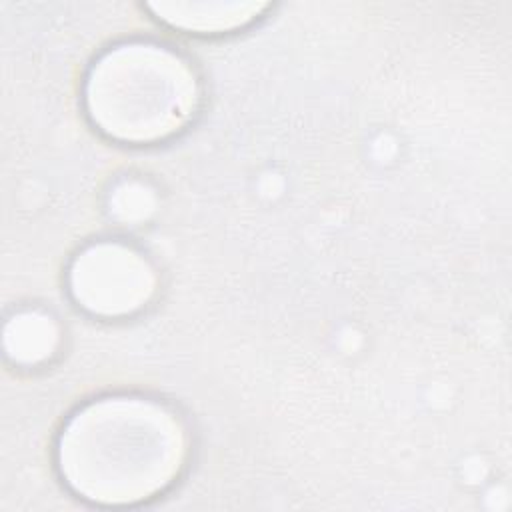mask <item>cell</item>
<instances>
[{
    "label": "cell",
    "mask_w": 512,
    "mask_h": 512,
    "mask_svg": "<svg viewBox=\"0 0 512 512\" xmlns=\"http://www.w3.org/2000/svg\"><path fill=\"white\" fill-rule=\"evenodd\" d=\"M186 432L164 404L112 396L82 406L58 438V468L72 492L104 504H138L164 492L186 462Z\"/></svg>",
    "instance_id": "obj_1"
},
{
    "label": "cell",
    "mask_w": 512,
    "mask_h": 512,
    "mask_svg": "<svg viewBox=\"0 0 512 512\" xmlns=\"http://www.w3.org/2000/svg\"><path fill=\"white\" fill-rule=\"evenodd\" d=\"M198 100L200 88L190 64L152 42H128L104 52L84 84L92 124L126 144L174 136L190 122Z\"/></svg>",
    "instance_id": "obj_2"
},
{
    "label": "cell",
    "mask_w": 512,
    "mask_h": 512,
    "mask_svg": "<svg viewBox=\"0 0 512 512\" xmlns=\"http://www.w3.org/2000/svg\"><path fill=\"white\" fill-rule=\"evenodd\" d=\"M74 302L100 318L140 312L156 294L152 264L122 242H96L76 254L68 270Z\"/></svg>",
    "instance_id": "obj_3"
},
{
    "label": "cell",
    "mask_w": 512,
    "mask_h": 512,
    "mask_svg": "<svg viewBox=\"0 0 512 512\" xmlns=\"http://www.w3.org/2000/svg\"><path fill=\"white\" fill-rule=\"evenodd\" d=\"M154 16L174 28L218 34L246 26L268 8L266 2H150Z\"/></svg>",
    "instance_id": "obj_4"
},
{
    "label": "cell",
    "mask_w": 512,
    "mask_h": 512,
    "mask_svg": "<svg viewBox=\"0 0 512 512\" xmlns=\"http://www.w3.org/2000/svg\"><path fill=\"white\" fill-rule=\"evenodd\" d=\"M58 342V324L44 312L14 314L4 328V350L16 364L34 366L48 360L56 352Z\"/></svg>",
    "instance_id": "obj_5"
},
{
    "label": "cell",
    "mask_w": 512,
    "mask_h": 512,
    "mask_svg": "<svg viewBox=\"0 0 512 512\" xmlns=\"http://www.w3.org/2000/svg\"><path fill=\"white\" fill-rule=\"evenodd\" d=\"M110 206L114 216L124 222L146 220L148 214L154 210V194L148 192L142 184L126 182L122 188L116 190Z\"/></svg>",
    "instance_id": "obj_6"
}]
</instances>
